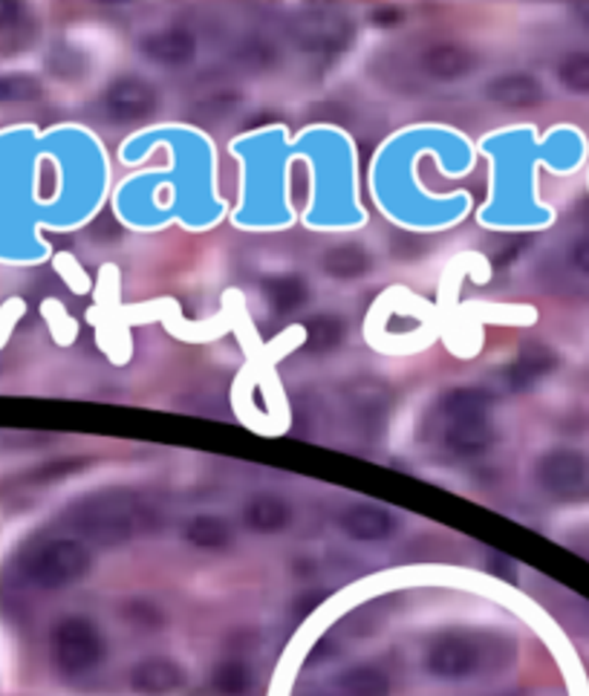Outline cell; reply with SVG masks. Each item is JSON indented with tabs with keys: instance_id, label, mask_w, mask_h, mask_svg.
<instances>
[{
	"instance_id": "8992f818",
	"label": "cell",
	"mask_w": 589,
	"mask_h": 696,
	"mask_svg": "<svg viewBox=\"0 0 589 696\" xmlns=\"http://www.w3.org/2000/svg\"><path fill=\"white\" fill-rule=\"evenodd\" d=\"M105 105L116 122H142L157 113L159 93L139 75H122L108 87Z\"/></svg>"
},
{
	"instance_id": "30bf717a",
	"label": "cell",
	"mask_w": 589,
	"mask_h": 696,
	"mask_svg": "<svg viewBox=\"0 0 589 696\" xmlns=\"http://www.w3.org/2000/svg\"><path fill=\"white\" fill-rule=\"evenodd\" d=\"M341 529L353 540H384L396 532V517L373 503H358L341 514Z\"/></svg>"
},
{
	"instance_id": "603a6c76",
	"label": "cell",
	"mask_w": 589,
	"mask_h": 696,
	"mask_svg": "<svg viewBox=\"0 0 589 696\" xmlns=\"http://www.w3.org/2000/svg\"><path fill=\"white\" fill-rule=\"evenodd\" d=\"M127 613H131L133 622L150 624V627H154V624H159V613L148 605H131V610H127Z\"/></svg>"
},
{
	"instance_id": "9c48e42d",
	"label": "cell",
	"mask_w": 589,
	"mask_h": 696,
	"mask_svg": "<svg viewBox=\"0 0 589 696\" xmlns=\"http://www.w3.org/2000/svg\"><path fill=\"white\" fill-rule=\"evenodd\" d=\"M486 96H489L494 105L508 110H524V108H535L543 101V87L535 75L526 73H508V75H498L494 82L486 87Z\"/></svg>"
},
{
	"instance_id": "ba28073f",
	"label": "cell",
	"mask_w": 589,
	"mask_h": 696,
	"mask_svg": "<svg viewBox=\"0 0 589 696\" xmlns=\"http://www.w3.org/2000/svg\"><path fill=\"white\" fill-rule=\"evenodd\" d=\"M185 685V671L171 659H145L131 671V688L142 696H168Z\"/></svg>"
},
{
	"instance_id": "6da1fadb",
	"label": "cell",
	"mask_w": 589,
	"mask_h": 696,
	"mask_svg": "<svg viewBox=\"0 0 589 696\" xmlns=\"http://www.w3.org/2000/svg\"><path fill=\"white\" fill-rule=\"evenodd\" d=\"M491 399L486 390L459 388L445 396L442 416H445V445L459 456H471L486 451L491 442L489 423Z\"/></svg>"
},
{
	"instance_id": "cb8c5ba5",
	"label": "cell",
	"mask_w": 589,
	"mask_h": 696,
	"mask_svg": "<svg viewBox=\"0 0 589 696\" xmlns=\"http://www.w3.org/2000/svg\"><path fill=\"white\" fill-rule=\"evenodd\" d=\"M21 21V7L17 3H0V29Z\"/></svg>"
},
{
	"instance_id": "d4e9b609",
	"label": "cell",
	"mask_w": 589,
	"mask_h": 696,
	"mask_svg": "<svg viewBox=\"0 0 589 696\" xmlns=\"http://www.w3.org/2000/svg\"><path fill=\"white\" fill-rule=\"evenodd\" d=\"M573 260H575V266H578V269L589 272V237H584V241L575 243Z\"/></svg>"
},
{
	"instance_id": "3957f363",
	"label": "cell",
	"mask_w": 589,
	"mask_h": 696,
	"mask_svg": "<svg viewBox=\"0 0 589 696\" xmlns=\"http://www.w3.org/2000/svg\"><path fill=\"white\" fill-rule=\"evenodd\" d=\"M90 570V552L84 544L73 538H61L35 549L26 561V575L35 587L61 589L82 581Z\"/></svg>"
},
{
	"instance_id": "e0dca14e",
	"label": "cell",
	"mask_w": 589,
	"mask_h": 696,
	"mask_svg": "<svg viewBox=\"0 0 589 696\" xmlns=\"http://www.w3.org/2000/svg\"><path fill=\"white\" fill-rule=\"evenodd\" d=\"M555 367V356H552V350L547 347H529L520 353L512 370H508V381H512V388H526L531 384L535 379L547 374Z\"/></svg>"
},
{
	"instance_id": "ac0fdd59",
	"label": "cell",
	"mask_w": 589,
	"mask_h": 696,
	"mask_svg": "<svg viewBox=\"0 0 589 696\" xmlns=\"http://www.w3.org/2000/svg\"><path fill=\"white\" fill-rule=\"evenodd\" d=\"M266 298L272 304L274 313H292L298 309L304 301H307V286L295 274H286V278H274V281L266 283Z\"/></svg>"
},
{
	"instance_id": "9a60e30c",
	"label": "cell",
	"mask_w": 589,
	"mask_h": 696,
	"mask_svg": "<svg viewBox=\"0 0 589 696\" xmlns=\"http://www.w3.org/2000/svg\"><path fill=\"white\" fill-rule=\"evenodd\" d=\"M335 688H339L341 696H388L391 682L379 668L358 664V668H349L347 673H341L335 680Z\"/></svg>"
},
{
	"instance_id": "484cf974",
	"label": "cell",
	"mask_w": 589,
	"mask_h": 696,
	"mask_svg": "<svg viewBox=\"0 0 589 696\" xmlns=\"http://www.w3.org/2000/svg\"><path fill=\"white\" fill-rule=\"evenodd\" d=\"M491 570L498 572V575H506V578H515V575H512V561H508V558L491 555Z\"/></svg>"
},
{
	"instance_id": "7402d4cb",
	"label": "cell",
	"mask_w": 589,
	"mask_h": 696,
	"mask_svg": "<svg viewBox=\"0 0 589 696\" xmlns=\"http://www.w3.org/2000/svg\"><path fill=\"white\" fill-rule=\"evenodd\" d=\"M41 96V82L33 75H0V105L3 101H33Z\"/></svg>"
},
{
	"instance_id": "7a4b0ae2",
	"label": "cell",
	"mask_w": 589,
	"mask_h": 696,
	"mask_svg": "<svg viewBox=\"0 0 589 696\" xmlns=\"http://www.w3.org/2000/svg\"><path fill=\"white\" fill-rule=\"evenodd\" d=\"M78 529L99 540H125L154 526V512L131 494H101L78 514Z\"/></svg>"
},
{
	"instance_id": "2e32d148",
	"label": "cell",
	"mask_w": 589,
	"mask_h": 696,
	"mask_svg": "<svg viewBox=\"0 0 589 696\" xmlns=\"http://www.w3.org/2000/svg\"><path fill=\"white\" fill-rule=\"evenodd\" d=\"M185 538L199 549H223L232 540V526L223 517H214V514H199V517L188 523Z\"/></svg>"
},
{
	"instance_id": "5bb4252c",
	"label": "cell",
	"mask_w": 589,
	"mask_h": 696,
	"mask_svg": "<svg viewBox=\"0 0 589 696\" xmlns=\"http://www.w3.org/2000/svg\"><path fill=\"white\" fill-rule=\"evenodd\" d=\"M292 517V509L283 503L281 498L274 494H258L255 500H249L246 506V523L249 529L260 532V535H272V532H281Z\"/></svg>"
},
{
	"instance_id": "5b68a950",
	"label": "cell",
	"mask_w": 589,
	"mask_h": 696,
	"mask_svg": "<svg viewBox=\"0 0 589 696\" xmlns=\"http://www.w3.org/2000/svg\"><path fill=\"white\" fill-rule=\"evenodd\" d=\"M482 645L477 636L468 633H445L428 650V671L440 680H465L482 668Z\"/></svg>"
},
{
	"instance_id": "ffe728a7",
	"label": "cell",
	"mask_w": 589,
	"mask_h": 696,
	"mask_svg": "<svg viewBox=\"0 0 589 696\" xmlns=\"http://www.w3.org/2000/svg\"><path fill=\"white\" fill-rule=\"evenodd\" d=\"M309 330V347L324 353V350L339 347L344 341V321L335 316H318L307 323Z\"/></svg>"
},
{
	"instance_id": "44dd1931",
	"label": "cell",
	"mask_w": 589,
	"mask_h": 696,
	"mask_svg": "<svg viewBox=\"0 0 589 696\" xmlns=\"http://www.w3.org/2000/svg\"><path fill=\"white\" fill-rule=\"evenodd\" d=\"M557 75H561L566 90L589 93V52H575V56L561 61Z\"/></svg>"
},
{
	"instance_id": "4316f807",
	"label": "cell",
	"mask_w": 589,
	"mask_h": 696,
	"mask_svg": "<svg viewBox=\"0 0 589 696\" xmlns=\"http://www.w3.org/2000/svg\"><path fill=\"white\" fill-rule=\"evenodd\" d=\"M581 15L587 17V21H589V7H587V9H581Z\"/></svg>"
},
{
	"instance_id": "52a82bcc",
	"label": "cell",
	"mask_w": 589,
	"mask_h": 696,
	"mask_svg": "<svg viewBox=\"0 0 589 696\" xmlns=\"http://www.w3.org/2000/svg\"><path fill=\"white\" fill-rule=\"evenodd\" d=\"M589 460L581 451L557 448L538 463V483L552 494H573L587 483Z\"/></svg>"
},
{
	"instance_id": "4fadbf2b",
	"label": "cell",
	"mask_w": 589,
	"mask_h": 696,
	"mask_svg": "<svg viewBox=\"0 0 589 696\" xmlns=\"http://www.w3.org/2000/svg\"><path fill=\"white\" fill-rule=\"evenodd\" d=\"M370 252L361 249L358 243H344V246H335L324 255V272L335 281H356L361 274L370 272Z\"/></svg>"
},
{
	"instance_id": "277c9868",
	"label": "cell",
	"mask_w": 589,
	"mask_h": 696,
	"mask_svg": "<svg viewBox=\"0 0 589 696\" xmlns=\"http://www.w3.org/2000/svg\"><path fill=\"white\" fill-rule=\"evenodd\" d=\"M105 656V642L90 619H64L52 631V659L66 676H82L93 671Z\"/></svg>"
},
{
	"instance_id": "7c38bea8",
	"label": "cell",
	"mask_w": 589,
	"mask_h": 696,
	"mask_svg": "<svg viewBox=\"0 0 589 696\" xmlns=\"http://www.w3.org/2000/svg\"><path fill=\"white\" fill-rule=\"evenodd\" d=\"M477 66V59L459 44H437L422 56V70L437 82H457Z\"/></svg>"
},
{
	"instance_id": "d6986e66",
	"label": "cell",
	"mask_w": 589,
	"mask_h": 696,
	"mask_svg": "<svg viewBox=\"0 0 589 696\" xmlns=\"http://www.w3.org/2000/svg\"><path fill=\"white\" fill-rule=\"evenodd\" d=\"M211 685H214L217 694L223 696H246L251 685H255V680H251L249 664L232 659V662H223L217 668L214 676H211Z\"/></svg>"
},
{
	"instance_id": "8fae6325",
	"label": "cell",
	"mask_w": 589,
	"mask_h": 696,
	"mask_svg": "<svg viewBox=\"0 0 589 696\" xmlns=\"http://www.w3.org/2000/svg\"><path fill=\"white\" fill-rule=\"evenodd\" d=\"M142 52L157 64H188L197 56V41L188 29H162L142 41Z\"/></svg>"
}]
</instances>
